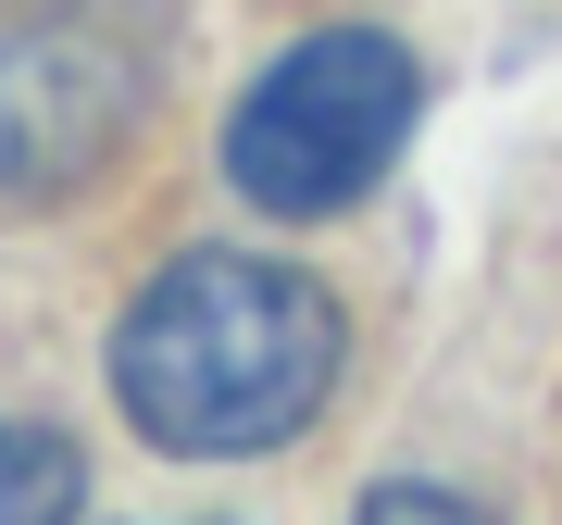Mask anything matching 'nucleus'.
Segmentation results:
<instances>
[{"label": "nucleus", "mask_w": 562, "mask_h": 525, "mask_svg": "<svg viewBox=\"0 0 562 525\" xmlns=\"http://www.w3.org/2000/svg\"><path fill=\"white\" fill-rule=\"evenodd\" d=\"M101 138H113V101L88 51H0V213L63 188Z\"/></svg>", "instance_id": "7ed1b4c3"}, {"label": "nucleus", "mask_w": 562, "mask_h": 525, "mask_svg": "<svg viewBox=\"0 0 562 525\" xmlns=\"http://www.w3.org/2000/svg\"><path fill=\"white\" fill-rule=\"evenodd\" d=\"M425 113V76L401 38H375V25H325V38L276 51L262 76L238 88V113H225V188L288 225L313 213H350L362 188L401 163Z\"/></svg>", "instance_id": "f03ea898"}, {"label": "nucleus", "mask_w": 562, "mask_h": 525, "mask_svg": "<svg viewBox=\"0 0 562 525\" xmlns=\"http://www.w3.org/2000/svg\"><path fill=\"white\" fill-rule=\"evenodd\" d=\"M0 525H76V450L0 413Z\"/></svg>", "instance_id": "20e7f679"}, {"label": "nucleus", "mask_w": 562, "mask_h": 525, "mask_svg": "<svg viewBox=\"0 0 562 525\" xmlns=\"http://www.w3.org/2000/svg\"><path fill=\"white\" fill-rule=\"evenodd\" d=\"M350 525H501V513H487V501H462V488H438V476H387Z\"/></svg>", "instance_id": "39448f33"}, {"label": "nucleus", "mask_w": 562, "mask_h": 525, "mask_svg": "<svg viewBox=\"0 0 562 525\" xmlns=\"http://www.w3.org/2000/svg\"><path fill=\"white\" fill-rule=\"evenodd\" d=\"M338 364H350L338 301L262 250H176L113 325V401L176 463L288 450L338 401Z\"/></svg>", "instance_id": "f257e3e1"}]
</instances>
